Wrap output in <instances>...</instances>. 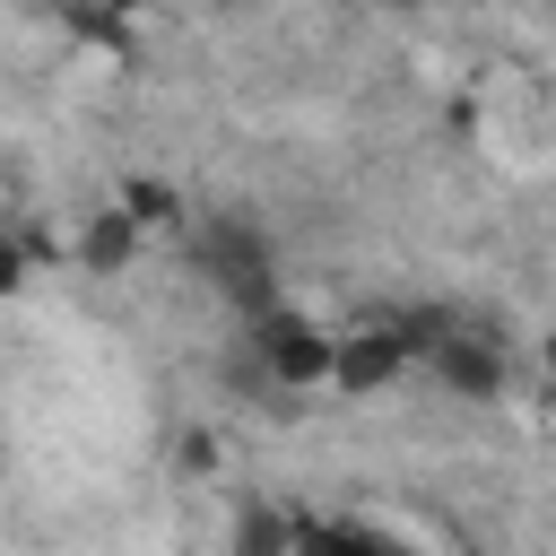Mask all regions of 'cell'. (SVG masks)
Here are the masks:
<instances>
[{
    "mask_svg": "<svg viewBox=\"0 0 556 556\" xmlns=\"http://www.w3.org/2000/svg\"><path fill=\"white\" fill-rule=\"evenodd\" d=\"M191 252H200V269L217 278V295H226L243 321H261L269 304H287V295H278V252L261 243L252 217H208V226L191 235Z\"/></svg>",
    "mask_w": 556,
    "mask_h": 556,
    "instance_id": "1",
    "label": "cell"
},
{
    "mask_svg": "<svg viewBox=\"0 0 556 556\" xmlns=\"http://www.w3.org/2000/svg\"><path fill=\"white\" fill-rule=\"evenodd\" d=\"M252 330V365L278 382V391H321L330 382V356H339V330H321L313 313H295V304H269L261 321H243Z\"/></svg>",
    "mask_w": 556,
    "mask_h": 556,
    "instance_id": "2",
    "label": "cell"
},
{
    "mask_svg": "<svg viewBox=\"0 0 556 556\" xmlns=\"http://www.w3.org/2000/svg\"><path fill=\"white\" fill-rule=\"evenodd\" d=\"M408 365H417V356H408L400 321H365V330H348V339H339V356H330V391L374 400V391H391Z\"/></svg>",
    "mask_w": 556,
    "mask_h": 556,
    "instance_id": "3",
    "label": "cell"
},
{
    "mask_svg": "<svg viewBox=\"0 0 556 556\" xmlns=\"http://www.w3.org/2000/svg\"><path fill=\"white\" fill-rule=\"evenodd\" d=\"M139 243H148V226H139L122 200H104V208H87V217H78V235H70V261H78L87 278H122V269L139 261Z\"/></svg>",
    "mask_w": 556,
    "mask_h": 556,
    "instance_id": "4",
    "label": "cell"
},
{
    "mask_svg": "<svg viewBox=\"0 0 556 556\" xmlns=\"http://www.w3.org/2000/svg\"><path fill=\"white\" fill-rule=\"evenodd\" d=\"M426 365H434V382H443L452 400H495V391H504V348H495L486 330H452Z\"/></svg>",
    "mask_w": 556,
    "mask_h": 556,
    "instance_id": "5",
    "label": "cell"
},
{
    "mask_svg": "<svg viewBox=\"0 0 556 556\" xmlns=\"http://www.w3.org/2000/svg\"><path fill=\"white\" fill-rule=\"evenodd\" d=\"M295 556H417V547L374 521H295Z\"/></svg>",
    "mask_w": 556,
    "mask_h": 556,
    "instance_id": "6",
    "label": "cell"
},
{
    "mask_svg": "<svg viewBox=\"0 0 556 556\" xmlns=\"http://www.w3.org/2000/svg\"><path fill=\"white\" fill-rule=\"evenodd\" d=\"M235 556H295V513L243 504V513H235Z\"/></svg>",
    "mask_w": 556,
    "mask_h": 556,
    "instance_id": "7",
    "label": "cell"
},
{
    "mask_svg": "<svg viewBox=\"0 0 556 556\" xmlns=\"http://www.w3.org/2000/svg\"><path fill=\"white\" fill-rule=\"evenodd\" d=\"M113 200H122V208H130L139 226H174V217H182V191H174L165 174H130V182H122Z\"/></svg>",
    "mask_w": 556,
    "mask_h": 556,
    "instance_id": "8",
    "label": "cell"
},
{
    "mask_svg": "<svg viewBox=\"0 0 556 556\" xmlns=\"http://www.w3.org/2000/svg\"><path fill=\"white\" fill-rule=\"evenodd\" d=\"M174 460H182V478H208V469H217V434H208V426H191V434L174 443Z\"/></svg>",
    "mask_w": 556,
    "mask_h": 556,
    "instance_id": "9",
    "label": "cell"
},
{
    "mask_svg": "<svg viewBox=\"0 0 556 556\" xmlns=\"http://www.w3.org/2000/svg\"><path fill=\"white\" fill-rule=\"evenodd\" d=\"M17 278H26V252H17V243H0V295H9Z\"/></svg>",
    "mask_w": 556,
    "mask_h": 556,
    "instance_id": "10",
    "label": "cell"
},
{
    "mask_svg": "<svg viewBox=\"0 0 556 556\" xmlns=\"http://www.w3.org/2000/svg\"><path fill=\"white\" fill-rule=\"evenodd\" d=\"M539 356H547V382H556V330H547V348H539Z\"/></svg>",
    "mask_w": 556,
    "mask_h": 556,
    "instance_id": "11",
    "label": "cell"
},
{
    "mask_svg": "<svg viewBox=\"0 0 556 556\" xmlns=\"http://www.w3.org/2000/svg\"><path fill=\"white\" fill-rule=\"evenodd\" d=\"M547 426H556V382H547Z\"/></svg>",
    "mask_w": 556,
    "mask_h": 556,
    "instance_id": "12",
    "label": "cell"
}]
</instances>
